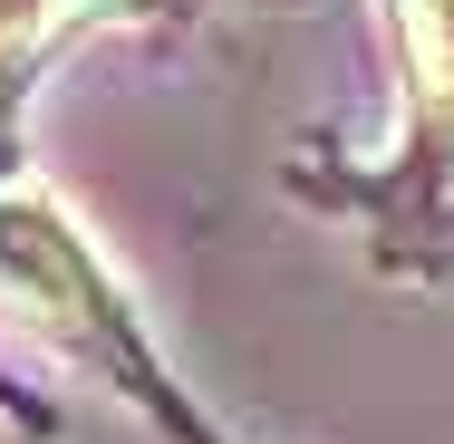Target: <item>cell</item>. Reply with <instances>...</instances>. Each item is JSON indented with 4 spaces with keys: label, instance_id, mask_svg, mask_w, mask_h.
Returning <instances> with one entry per match:
<instances>
[{
    "label": "cell",
    "instance_id": "cell-1",
    "mask_svg": "<svg viewBox=\"0 0 454 444\" xmlns=\"http://www.w3.org/2000/svg\"><path fill=\"white\" fill-rule=\"evenodd\" d=\"M406 19V49H416V78L435 106H454V0H396Z\"/></svg>",
    "mask_w": 454,
    "mask_h": 444
},
{
    "label": "cell",
    "instance_id": "cell-2",
    "mask_svg": "<svg viewBox=\"0 0 454 444\" xmlns=\"http://www.w3.org/2000/svg\"><path fill=\"white\" fill-rule=\"evenodd\" d=\"M78 10H97V0H0V78H10V68H29V58H39V39H49L59 19H78Z\"/></svg>",
    "mask_w": 454,
    "mask_h": 444
}]
</instances>
